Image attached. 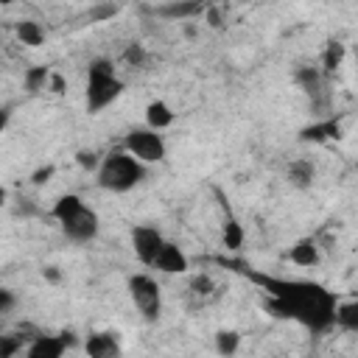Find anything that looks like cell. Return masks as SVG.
Wrapping results in <instances>:
<instances>
[{"label": "cell", "instance_id": "5bb4252c", "mask_svg": "<svg viewBox=\"0 0 358 358\" xmlns=\"http://www.w3.org/2000/svg\"><path fill=\"white\" fill-rule=\"evenodd\" d=\"M288 260L294 266H302V268H313L319 260H322V252H319V243L316 238H299L291 249H288Z\"/></svg>", "mask_w": 358, "mask_h": 358}, {"label": "cell", "instance_id": "4316f807", "mask_svg": "<svg viewBox=\"0 0 358 358\" xmlns=\"http://www.w3.org/2000/svg\"><path fill=\"white\" fill-rule=\"evenodd\" d=\"M117 14V6H98L90 11V20H106V17H115Z\"/></svg>", "mask_w": 358, "mask_h": 358}, {"label": "cell", "instance_id": "3957f363", "mask_svg": "<svg viewBox=\"0 0 358 358\" xmlns=\"http://www.w3.org/2000/svg\"><path fill=\"white\" fill-rule=\"evenodd\" d=\"M148 173V165H143L137 157H131L123 148H115L101 157V165L95 171V182L101 190L109 193H129L134 190Z\"/></svg>", "mask_w": 358, "mask_h": 358}, {"label": "cell", "instance_id": "e0dca14e", "mask_svg": "<svg viewBox=\"0 0 358 358\" xmlns=\"http://www.w3.org/2000/svg\"><path fill=\"white\" fill-rule=\"evenodd\" d=\"M173 117H176V112L165 101H159V98L145 106V126L154 129V131H162V129L173 126Z\"/></svg>", "mask_w": 358, "mask_h": 358}, {"label": "cell", "instance_id": "ffe728a7", "mask_svg": "<svg viewBox=\"0 0 358 358\" xmlns=\"http://www.w3.org/2000/svg\"><path fill=\"white\" fill-rule=\"evenodd\" d=\"M344 56H347L344 42H336V39H333V42H327V45H324V53H322V73H324V76L336 73V70L341 67Z\"/></svg>", "mask_w": 358, "mask_h": 358}, {"label": "cell", "instance_id": "9c48e42d", "mask_svg": "<svg viewBox=\"0 0 358 358\" xmlns=\"http://www.w3.org/2000/svg\"><path fill=\"white\" fill-rule=\"evenodd\" d=\"M294 81H296V84H299V90L310 98L313 109H322V106L327 103V92H324V73H322L319 67H310V64L296 67Z\"/></svg>", "mask_w": 358, "mask_h": 358}, {"label": "cell", "instance_id": "8992f818", "mask_svg": "<svg viewBox=\"0 0 358 358\" xmlns=\"http://www.w3.org/2000/svg\"><path fill=\"white\" fill-rule=\"evenodd\" d=\"M123 151H129L131 157H137L143 165H151V162H162L165 159V137L148 126H140V129H131L126 131L123 143H120Z\"/></svg>", "mask_w": 358, "mask_h": 358}, {"label": "cell", "instance_id": "4dcf8cb0", "mask_svg": "<svg viewBox=\"0 0 358 358\" xmlns=\"http://www.w3.org/2000/svg\"><path fill=\"white\" fill-rule=\"evenodd\" d=\"M45 274H48V280H59V271H56L53 266H48V268H45Z\"/></svg>", "mask_w": 358, "mask_h": 358}, {"label": "cell", "instance_id": "6da1fadb", "mask_svg": "<svg viewBox=\"0 0 358 358\" xmlns=\"http://www.w3.org/2000/svg\"><path fill=\"white\" fill-rule=\"evenodd\" d=\"M252 282H257L266 294L268 302L266 308L274 316L291 319L310 333H324L327 327L336 324V308L338 299L330 288L313 280H285V277H268L263 271H255L249 266H238Z\"/></svg>", "mask_w": 358, "mask_h": 358}, {"label": "cell", "instance_id": "ac0fdd59", "mask_svg": "<svg viewBox=\"0 0 358 358\" xmlns=\"http://www.w3.org/2000/svg\"><path fill=\"white\" fill-rule=\"evenodd\" d=\"M50 70L45 67V64H34V67H28L25 73H22V87L34 95V92H42V90H48L50 87Z\"/></svg>", "mask_w": 358, "mask_h": 358}, {"label": "cell", "instance_id": "cb8c5ba5", "mask_svg": "<svg viewBox=\"0 0 358 358\" xmlns=\"http://www.w3.org/2000/svg\"><path fill=\"white\" fill-rule=\"evenodd\" d=\"M123 62H126V67H143V64L148 62V50H145V45H140V42L126 45V50H123Z\"/></svg>", "mask_w": 358, "mask_h": 358}, {"label": "cell", "instance_id": "30bf717a", "mask_svg": "<svg viewBox=\"0 0 358 358\" xmlns=\"http://www.w3.org/2000/svg\"><path fill=\"white\" fill-rule=\"evenodd\" d=\"M84 350H87V358H123V347L117 341L115 333H90L87 341H84Z\"/></svg>", "mask_w": 358, "mask_h": 358}, {"label": "cell", "instance_id": "83f0119b", "mask_svg": "<svg viewBox=\"0 0 358 358\" xmlns=\"http://www.w3.org/2000/svg\"><path fill=\"white\" fill-rule=\"evenodd\" d=\"M50 176H53V165H45V168H36V171H34L31 182H34V185H45Z\"/></svg>", "mask_w": 358, "mask_h": 358}, {"label": "cell", "instance_id": "484cf974", "mask_svg": "<svg viewBox=\"0 0 358 358\" xmlns=\"http://www.w3.org/2000/svg\"><path fill=\"white\" fill-rule=\"evenodd\" d=\"M76 162H78L84 171H92V173H95L98 165H101V157H98L95 151H78V154H76Z\"/></svg>", "mask_w": 358, "mask_h": 358}, {"label": "cell", "instance_id": "2e32d148", "mask_svg": "<svg viewBox=\"0 0 358 358\" xmlns=\"http://www.w3.org/2000/svg\"><path fill=\"white\" fill-rule=\"evenodd\" d=\"M285 176H288V185H291V187L308 190V187L316 182V168H313L310 159H294V162L288 165Z\"/></svg>", "mask_w": 358, "mask_h": 358}, {"label": "cell", "instance_id": "603a6c76", "mask_svg": "<svg viewBox=\"0 0 358 358\" xmlns=\"http://www.w3.org/2000/svg\"><path fill=\"white\" fill-rule=\"evenodd\" d=\"M238 347H241V336H238L235 330H218V333H215V352H218V355L229 358V355L238 352Z\"/></svg>", "mask_w": 358, "mask_h": 358}, {"label": "cell", "instance_id": "44dd1931", "mask_svg": "<svg viewBox=\"0 0 358 358\" xmlns=\"http://www.w3.org/2000/svg\"><path fill=\"white\" fill-rule=\"evenodd\" d=\"M336 324L350 330V333H358V299H347V302H338L336 308Z\"/></svg>", "mask_w": 358, "mask_h": 358}, {"label": "cell", "instance_id": "9a60e30c", "mask_svg": "<svg viewBox=\"0 0 358 358\" xmlns=\"http://www.w3.org/2000/svg\"><path fill=\"white\" fill-rule=\"evenodd\" d=\"M341 137V126L336 117H324V120H316L310 126H305L299 131V140L302 143H324V140H336Z\"/></svg>", "mask_w": 358, "mask_h": 358}, {"label": "cell", "instance_id": "ba28073f", "mask_svg": "<svg viewBox=\"0 0 358 358\" xmlns=\"http://www.w3.org/2000/svg\"><path fill=\"white\" fill-rule=\"evenodd\" d=\"M70 344H73V336L70 333H59V336L36 333L28 341L22 358H64V352H67Z\"/></svg>", "mask_w": 358, "mask_h": 358}, {"label": "cell", "instance_id": "d6986e66", "mask_svg": "<svg viewBox=\"0 0 358 358\" xmlns=\"http://www.w3.org/2000/svg\"><path fill=\"white\" fill-rule=\"evenodd\" d=\"M14 31H17V39L22 45H28V48H36V45L45 42V28L36 20H20Z\"/></svg>", "mask_w": 358, "mask_h": 358}, {"label": "cell", "instance_id": "8fae6325", "mask_svg": "<svg viewBox=\"0 0 358 358\" xmlns=\"http://www.w3.org/2000/svg\"><path fill=\"white\" fill-rule=\"evenodd\" d=\"M215 196H218V201H221V210L227 213V218H224V224H221V243L235 252V249L243 246V238H246V235H243V227H241L238 218L232 215V210H229V204H227V196H224L218 187H215Z\"/></svg>", "mask_w": 358, "mask_h": 358}, {"label": "cell", "instance_id": "f1b7e54d", "mask_svg": "<svg viewBox=\"0 0 358 358\" xmlns=\"http://www.w3.org/2000/svg\"><path fill=\"white\" fill-rule=\"evenodd\" d=\"M11 308H14V294L8 288H3L0 291V313H11Z\"/></svg>", "mask_w": 358, "mask_h": 358}, {"label": "cell", "instance_id": "7402d4cb", "mask_svg": "<svg viewBox=\"0 0 358 358\" xmlns=\"http://www.w3.org/2000/svg\"><path fill=\"white\" fill-rule=\"evenodd\" d=\"M34 336H20V333H6L0 336V358H14L17 352H25L28 341Z\"/></svg>", "mask_w": 358, "mask_h": 358}, {"label": "cell", "instance_id": "7c38bea8", "mask_svg": "<svg viewBox=\"0 0 358 358\" xmlns=\"http://www.w3.org/2000/svg\"><path fill=\"white\" fill-rule=\"evenodd\" d=\"M154 268L162 271V274H185V271L190 268V260H187V255H185L176 243L165 241V246H162V252H159Z\"/></svg>", "mask_w": 358, "mask_h": 358}, {"label": "cell", "instance_id": "d4e9b609", "mask_svg": "<svg viewBox=\"0 0 358 358\" xmlns=\"http://www.w3.org/2000/svg\"><path fill=\"white\" fill-rule=\"evenodd\" d=\"M190 291L196 294V296H210L213 291H215V280L210 277V274H193L190 277Z\"/></svg>", "mask_w": 358, "mask_h": 358}, {"label": "cell", "instance_id": "7a4b0ae2", "mask_svg": "<svg viewBox=\"0 0 358 358\" xmlns=\"http://www.w3.org/2000/svg\"><path fill=\"white\" fill-rule=\"evenodd\" d=\"M50 215L56 218V224L62 227L64 238L73 243H90L98 238L101 221L98 213L76 193H64L56 199V204L50 207Z\"/></svg>", "mask_w": 358, "mask_h": 358}, {"label": "cell", "instance_id": "5b68a950", "mask_svg": "<svg viewBox=\"0 0 358 358\" xmlns=\"http://www.w3.org/2000/svg\"><path fill=\"white\" fill-rule=\"evenodd\" d=\"M129 299L134 302V308L140 310V316L145 322L159 319V313H162V288L151 274L140 271V274L129 277Z\"/></svg>", "mask_w": 358, "mask_h": 358}, {"label": "cell", "instance_id": "4fadbf2b", "mask_svg": "<svg viewBox=\"0 0 358 358\" xmlns=\"http://www.w3.org/2000/svg\"><path fill=\"white\" fill-rule=\"evenodd\" d=\"M207 11V6L204 3H187V0H173V3H162V6H157L154 8V14L157 17H165V20H179V22H185V20H193V17H201Z\"/></svg>", "mask_w": 358, "mask_h": 358}, {"label": "cell", "instance_id": "f546056e", "mask_svg": "<svg viewBox=\"0 0 358 358\" xmlns=\"http://www.w3.org/2000/svg\"><path fill=\"white\" fill-rule=\"evenodd\" d=\"M48 90H53V92H64V78L53 73V76H50V87H48Z\"/></svg>", "mask_w": 358, "mask_h": 358}, {"label": "cell", "instance_id": "52a82bcc", "mask_svg": "<svg viewBox=\"0 0 358 358\" xmlns=\"http://www.w3.org/2000/svg\"><path fill=\"white\" fill-rule=\"evenodd\" d=\"M162 246H165V238H162V232L157 227H151V224L131 227V249H134V255H137V260L143 266H151L154 268Z\"/></svg>", "mask_w": 358, "mask_h": 358}, {"label": "cell", "instance_id": "277c9868", "mask_svg": "<svg viewBox=\"0 0 358 358\" xmlns=\"http://www.w3.org/2000/svg\"><path fill=\"white\" fill-rule=\"evenodd\" d=\"M123 92V81L112 64V59H92L87 67V112L98 115L106 106H112Z\"/></svg>", "mask_w": 358, "mask_h": 358}]
</instances>
